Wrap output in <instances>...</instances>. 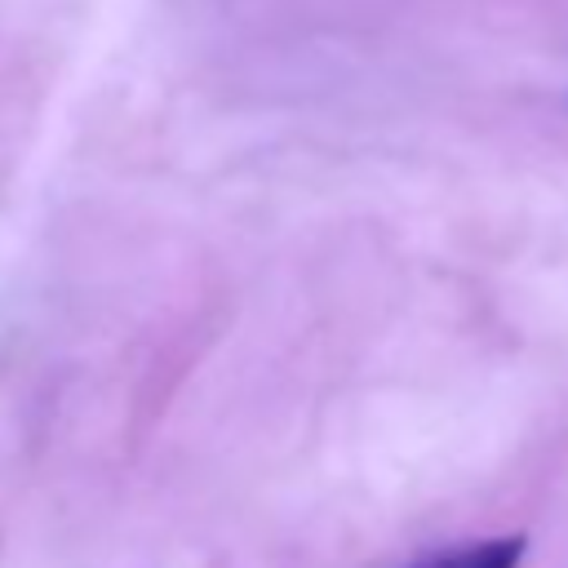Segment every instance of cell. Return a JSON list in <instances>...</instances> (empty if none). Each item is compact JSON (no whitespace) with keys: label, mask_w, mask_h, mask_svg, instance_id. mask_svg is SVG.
Returning a JSON list of instances; mask_svg holds the SVG:
<instances>
[{"label":"cell","mask_w":568,"mask_h":568,"mask_svg":"<svg viewBox=\"0 0 568 568\" xmlns=\"http://www.w3.org/2000/svg\"><path fill=\"white\" fill-rule=\"evenodd\" d=\"M524 559V537H488V541H466L453 550L422 555L404 568H519Z\"/></svg>","instance_id":"1"}]
</instances>
